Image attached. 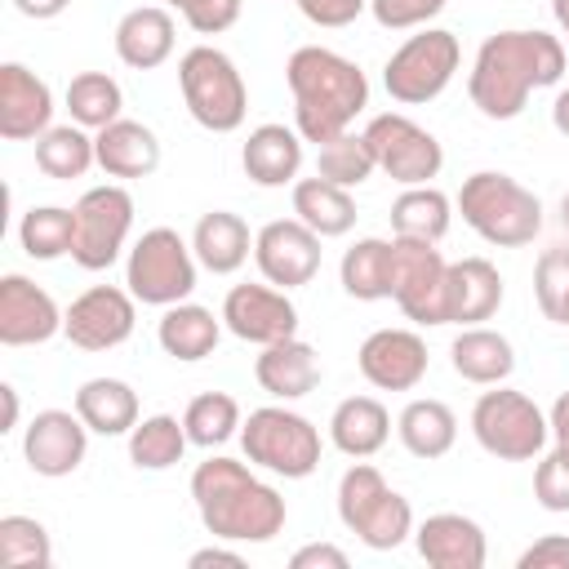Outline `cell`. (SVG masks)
<instances>
[{
    "mask_svg": "<svg viewBox=\"0 0 569 569\" xmlns=\"http://www.w3.org/2000/svg\"><path fill=\"white\" fill-rule=\"evenodd\" d=\"M471 436L485 453H493L502 462H529L542 453L551 422L533 405V396L498 382L493 391H480V400L471 405Z\"/></svg>",
    "mask_w": 569,
    "mask_h": 569,
    "instance_id": "cell-8",
    "label": "cell"
},
{
    "mask_svg": "<svg viewBox=\"0 0 569 569\" xmlns=\"http://www.w3.org/2000/svg\"><path fill=\"white\" fill-rule=\"evenodd\" d=\"M253 378L267 396L276 400H302L307 391H316L320 382V360H316V347L302 342L298 333L293 338H280L271 347H262V356L253 360Z\"/></svg>",
    "mask_w": 569,
    "mask_h": 569,
    "instance_id": "cell-26",
    "label": "cell"
},
{
    "mask_svg": "<svg viewBox=\"0 0 569 569\" xmlns=\"http://www.w3.org/2000/svg\"><path fill=\"white\" fill-rule=\"evenodd\" d=\"M71 209H76V244H71L76 267L107 271L129 240L133 196L120 182H102V187H89Z\"/></svg>",
    "mask_w": 569,
    "mask_h": 569,
    "instance_id": "cell-12",
    "label": "cell"
},
{
    "mask_svg": "<svg viewBox=\"0 0 569 569\" xmlns=\"http://www.w3.org/2000/svg\"><path fill=\"white\" fill-rule=\"evenodd\" d=\"M565 289H569V244L542 249L538 262H533V302H538V311L551 316V307Z\"/></svg>",
    "mask_w": 569,
    "mask_h": 569,
    "instance_id": "cell-43",
    "label": "cell"
},
{
    "mask_svg": "<svg viewBox=\"0 0 569 569\" xmlns=\"http://www.w3.org/2000/svg\"><path fill=\"white\" fill-rule=\"evenodd\" d=\"M302 142L307 138L298 129H289V124H258V129H249V138L240 147L244 178L258 182V187H289V182H298Z\"/></svg>",
    "mask_w": 569,
    "mask_h": 569,
    "instance_id": "cell-24",
    "label": "cell"
},
{
    "mask_svg": "<svg viewBox=\"0 0 569 569\" xmlns=\"http://www.w3.org/2000/svg\"><path fill=\"white\" fill-rule=\"evenodd\" d=\"M449 227H453V200L431 182L427 187H405L391 200V231L396 236L440 244L449 236Z\"/></svg>",
    "mask_w": 569,
    "mask_h": 569,
    "instance_id": "cell-34",
    "label": "cell"
},
{
    "mask_svg": "<svg viewBox=\"0 0 569 569\" xmlns=\"http://www.w3.org/2000/svg\"><path fill=\"white\" fill-rule=\"evenodd\" d=\"M76 413L98 436H129L138 427V391L124 378H89L76 391Z\"/></svg>",
    "mask_w": 569,
    "mask_h": 569,
    "instance_id": "cell-32",
    "label": "cell"
},
{
    "mask_svg": "<svg viewBox=\"0 0 569 569\" xmlns=\"http://www.w3.org/2000/svg\"><path fill=\"white\" fill-rule=\"evenodd\" d=\"M551 13H556V27H560V40L569 49V0H551Z\"/></svg>",
    "mask_w": 569,
    "mask_h": 569,
    "instance_id": "cell-55",
    "label": "cell"
},
{
    "mask_svg": "<svg viewBox=\"0 0 569 569\" xmlns=\"http://www.w3.org/2000/svg\"><path fill=\"white\" fill-rule=\"evenodd\" d=\"M178 89H182V102H187L191 120L209 133H236L249 116L244 76L213 44H196L178 58Z\"/></svg>",
    "mask_w": 569,
    "mask_h": 569,
    "instance_id": "cell-6",
    "label": "cell"
},
{
    "mask_svg": "<svg viewBox=\"0 0 569 569\" xmlns=\"http://www.w3.org/2000/svg\"><path fill=\"white\" fill-rule=\"evenodd\" d=\"M120 107H124V93H120V84L107 71H80V76H71V84H67V111H71L76 124H84V129L98 133L111 120H120Z\"/></svg>",
    "mask_w": 569,
    "mask_h": 569,
    "instance_id": "cell-39",
    "label": "cell"
},
{
    "mask_svg": "<svg viewBox=\"0 0 569 569\" xmlns=\"http://www.w3.org/2000/svg\"><path fill=\"white\" fill-rule=\"evenodd\" d=\"M138 325V298L116 284H89L80 298H71L62 316V333L80 351H111L129 342Z\"/></svg>",
    "mask_w": 569,
    "mask_h": 569,
    "instance_id": "cell-14",
    "label": "cell"
},
{
    "mask_svg": "<svg viewBox=\"0 0 569 569\" xmlns=\"http://www.w3.org/2000/svg\"><path fill=\"white\" fill-rule=\"evenodd\" d=\"M289 569H347V551L333 542H307L289 556Z\"/></svg>",
    "mask_w": 569,
    "mask_h": 569,
    "instance_id": "cell-49",
    "label": "cell"
},
{
    "mask_svg": "<svg viewBox=\"0 0 569 569\" xmlns=\"http://www.w3.org/2000/svg\"><path fill=\"white\" fill-rule=\"evenodd\" d=\"M284 80L293 93V129L316 147L347 133L351 120L369 107L365 71L325 44L293 49L284 62Z\"/></svg>",
    "mask_w": 569,
    "mask_h": 569,
    "instance_id": "cell-3",
    "label": "cell"
},
{
    "mask_svg": "<svg viewBox=\"0 0 569 569\" xmlns=\"http://www.w3.org/2000/svg\"><path fill=\"white\" fill-rule=\"evenodd\" d=\"M240 400L227 396V391H200L187 413H182V427H187V440L200 445V449H213V445H227L231 436H240Z\"/></svg>",
    "mask_w": 569,
    "mask_h": 569,
    "instance_id": "cell-40",
    "label": "cell"
},
{
    "mask_svg": "<svg viewBox=\"0 0 569 569\" xmlns=\"http://www.w3.org/2000/svg\"><path fill=\"white\" fill-rule=\"evenodd\" d=\"M316 173L351 191V187H360V182H369V178L378 173V160H373V151H369L365 133H351V129H347V133H338V138L320 142Z\"/></svg>",
    "mask_w": 569,
    "mask_h": 569,
    "instance_id": "cell-41",
    "label": "cell"
},
{
    "mask_svg": "<svg viewBox=\"0 0 569 569\" xmlns=\"http://www.w3.org/2000/svg\"><path fill=\"white\" fill-rule=\"evenodd\" d=\"M338 520L369 551H396L405 538H413V507H409V498L396 493L382 480V471L360 462V458L338 480Z\"/></svg>",
    "mask_w": 569,
    "mask_h": 569,
    "instance_id": "cell-5",
    "label": "cell"
},
{
    "mask_svg": "<svg viewBox=\"0 0 569 569\" xmlns=\"http://www.w3.org/2000/svg\"><path fill=\"white\" fill-rule=\"evenodd\" d=\"M62 316L58 302L27 276L9 271L0 280V342L4 347H40L53 333H62Z\"/></svg>",
    "mask_w": 569,
    "mask_h": 569,
    "instance_id": "cell-19",
    "label": "cell"
},
{
    "mask_svg": "<svg viewBox=\"0 0 569 569\" xmlns=\"http://www.w3.org/2000/svg\"><path fill=\"white\" fill-rule=\"evenodd\" d=\"M533 498L542 511H569V467L556 449L533 467Z\"/></svg>",
    "mask_w": 569,
    "mask_h": 569,
    "instance_id": "cell-46",
    "label": "cell"
},
{
    "mask_svg": "<svg viewBox=\"0 0 569 569\" xmlns=\"http://www.w3.org/2000/svg\"><path fill=\"white\" fill-rule=\"evenodd\" d=\"M356 365L378 391H413L427 378V342L413 329H373L360 342Z\"/></svg>",
    "mask_w": 569,
    "mask_h": 569,
    "instance_id": "cell-18",
    "label": "cell"
},
{
    "mask_svg": "<svg viewBox=\"0 0 569 569\" xmlns=\"http://www.w3.org/2000/svg\"><path fill=\"white\" fill-rule=\"evenodd\" d=\"M0 396H4V427H0V431H13V427H18V387L4 382Z\"/></svg>",
    "mask_w": 569,
    "mask_h": 569,
    "instance_id": "cell-54",
    "label": "cell"
},
{
    "mask_svg": "<svg viewBox=\"0 0 569 569\" xmlns=\"http://www.w3.org/2000/svg\"><path fill=\"white\" fill-rule=\"evenodd\" d=\"M551 124H556L560 138H569V89L556 93V102H551Z\"/></svg>",
    "mask_w": 569,
    "mask_h": 569,
    "instance_id": "cell-53",
    "label": "cell"
},
{
    "mask_svg": "<svg viewBox=\"0 0 569 569\" xmlns=\"http://www.w3.org/2000/svg\"><path fill=\"white\" fill-rule=\"evenodd\" d=\"M462 62L458 36L445 27H422L418 36H409L382 67V89L391 93V102L400 107H422L431 98H440L453 80Z\"/></svg>",
    "mask_w": 569,
    "mask_h": 569,
    "instance_id": "cell-10",
    "label": "cell"
},
{
    "mask_svg": "<svg viewBox=\"0 0 569 569\" xmlns=\"http://www.w3.org/2000/svg\"><path fill=\"white\" fill-rule=\"evenodd\" d=\"M93 151L107 178H151L160 169V138L142 120H111L93 133Z\"/></svg>",
    "mask_w": 569,
    "mask_h": 569,
    "instance_id": "cell-25",
    "label": "cell"
},
{
    "mask_svg": "<svg viewBox=\"0 0 569 569\" xmlns=\"http://www.w3.org/2000/svg\"><path fill=\"white\" fill-rule=\"evenodd\" d=\"M547 422H551V440H556V453H560V462L569 467V391H560V396H556V405H551Z\"/></svg>",
    "mask_w": 569,
    "mask_h": 569,
    "instance_id": "cell-51",
    "label": "cell"
},
{
    "mask_svg": "<svg viewBox=\"0 0 569 569\" xmlns=\"http://www.w3.org/2000/svg\"><path fill=\"white\" fill-rule=\"evenodd\" d=\"M218 316L227 333L253 347H271L298 333V307L289 302V289H276V284H231Z\"/></svg>",
    "mask_w": 569,
    "mask_h": 569,
    "instance_id": "cell-15",
    "label": "cell"
},
{
    "mask_svg": "<svg viewBox=\"0 0 569 569\" xmlns=\"http://www.w3.org/2000/svg\"><path fill=\"white\" fill-rule=\"evenodd\" d=\"M187 427L182 418L173 413H151V418H138V427L129 431V462L138 471H169L182 462L187 453Z\"/></svg>",
    "mask_w": 569,
    "mask_h": 569,
    "instance_id": "cell-37",
    "label": "cell"
},
{
    "mask_svg": "<svg viewBox=\"0 0 569 569\" xmlns=\"http://www.w3.org/2000/svg\"><path fill=\"white\" fill-rule=\"evenodd\" d=\"M98 164V151H93V133L84 124H49L40 138H36V169L44 178H58V182H71V178H84L89 169Z\"/></svg>",
    "mask_w": 569,
    "mask_h": 569,
    "instance_id": "cell-36",
    "label": "cell"
},
{
    "mask_svg": "<svg viewBox=\"0 0 569 569\" xmlns=\"http://www.w3.org/2000/svg\"><path fill=\"white\" fill-rule=\"evenodd\" d=\"M298 9L316 27H351L369 9V0H298Z\"/></svg>",
    "mask_w": 569,
    "mask_h": 569,
    "instance_id": "cell-47",
    "label": "cell"
},
{
    "mask_svg": "<svg viewBox=\"0 0 569 569\" xmlns=\"http://www.w3.org/2000/svg\"><path fill=\"white\" fill-rule=\"evenodd\" d=\"M49 124H53L49 84L22 62H0V138L27 142L40 138Z\"/></svg>",
    "mask_w": 569,
    "mask_h": 569,
    "instance_id": "cell-21",
    "label": "cell"
},
{
    "mask_svg": "<svg viewBox=\"0 0 569 569\" xmlns=\"http://www.w3.org/2000/svg\"><path fill=\"white\" fill-rule=\"evenodd\" d=\"M240 449L253 467L302 480L320 467V431L311 418L284 409V405H262L240 422Z\"/></svg>",
    "mask_w": 569,
    "mask_h": 569,
    "instance_id": "cell-7",
    "label": "cell"
},
{
    "mask_svg": "<svg viewBox=\"0 0 569 569\" xmlns=\"http://www.w3.org/2000/svg\"><path fill=\"white\" fill-rule=\"evenodd\" d=\"M67 4H71V0H13V9H18L22 18H36V22H49V18H58Z\"/></svg>",
    "mask_w": 569,
    "mask_h": 569,
    "instance_id": "cell-52",
    "label": "cell"
},
{
    "mask_svg": "<svg viewBox=\"0 0 569 569\" xmlns=\"http://www.w3.org/2000/svg\"><path fill=\"white\" fill-rule=\"evenodd\" d=\"M560 222H565V231H569V191L560 196Z\"/></svg>",
    "mask_w": 569,
    "mask_h": 569,
    "instance_id": "cell-57",
    "label": "cell"
},
{
    "mask_svg": "<svg viewBox=\"0 0 569 569\" xmlns=\"http://www.w3.org/2000/svg\"><path fill=\"white\" fill-rule=\"evenodd\" d=\"M178 40V22L164 4H138L116 22V58L133 71H156L169 62Z\"/></svg>",
    "mask_w": 569,
    "mask_h": 569,
    "instance_id": "cell-23",
    "label": "cell"
},
{
    "mask_svg": "<svg viewBox=\"0 0 569 569\" xmlns=\"http://www.w3.org/2000/svg\"><path fill=\"white\" fill-rule=\"evenodd\" d=\"M191 498L209 538L222 542H271L289 520L284 498L267 480H258L244 462L222 453L204 458L191 471Z\"/></svg>",
    "mask_w": 569,
    "mask_h": 569,
    "instance_id": "cell-2",
    "label": "cell"
},
{
    "mask_svg": "<svg viewBox=\"0 0 569 569\" xmlns=\"http://www.w3.org/2000/svg\"><path fill=\"white\" fill-rule=\"evenodd\" d=\"M396 436H400V445L413 453V458H422V462H431V458H445L449 449H453V440H458V418H453V409L445 405V400H409L405 409H400V418H396Z\"/></svg>",
    "mask_w": 569,
    "mask_h": 569,
    "instance_id": "cell-33",
    "label": "cell"
},
{
    "mask_svg": "<svg viewBox=\"0 0 569 569\" xmlns=\"http://www.w3.org/2000/svg\"><path fill=\"white\" fill-rule=\"evenodd\" d=\"M293 218L307 222L320 240H333V236H347L356 227V200L347 187L329 182V178H298L293 182Z\"/></svg>",
    "mask_w": 569,
    "mask_h": 569,
    "instance_id": "cell-31",
    "label": "cell"
},
{
    "mask_svg": "<svg viewBox=\"0 0 569 569\" xmlns=\"http://www.w3.org/2000/svg\"><path fill=\"white\" fill-rule=\"evenodd\" d=\"M253 262L267 284L298 289L320 271V236L298 218H276L253 236Z\"/></svg>",
    "mask_w": 569,
    "mask_h": 569,
    "instance_id": "cell-16",
    "label": "cell"
},
{
    "mask_svg": "<svg viewBox=\"0 0 569 569\" xmlns=\"http://www.w3.org/2000/svg\"><path fill=\"white\" fill-rule=\"evenodd\" d=\"M18 244L36 262H53V258L71 253V244H76V209H67V204L27 209L22 222H18Z\"/></svg>",
    "mask_w": 569,
    "mask_h": 569,
    "instance_id": "cell-38",
    "label": "cell"
},
{
    "mask_svg": "<svg viewBox=\"0 0 569 569\" xmlns=\"http://www.w3.org/2000/svg\"><path fill=\"white\" fill-rule=\"evenodd\" d=\"M449 0H369V13L382 31H413L427 27Z\"/></svg>",
    "mask_w": 569,
    "mask_h": 569,
    "instance_id": "cell-45",
    "label": "cell"
},
{
    "mask_svg": "<svg viewBox=\"0 0 569 569\" xmlns=\"http://www.w3.org/2000/svg\"><path fill=\"white\" fill-rule=\"evenodd\" d=\"M222 329H227L222 316H213L209 307H200V302H173V307H164V316L156 325V342L164 347V356L191 365V360L213 356Z\"/></svg>",
    "mask_w": 569,
    "mask_h": 569,
    "instance_id": "cell-30",
    "label": "cell"
},
{
    "mask_svg": "<svg viewBox=\"0 0 569 569\" xmlns=\"http://www.w3.org/2000/svg\"><path fill=\"white\" fill-rule=\"evenodd\" d=\"M124 284L147 307L187 302L196 289V249L173 227H151L133 240L124 258Z\"/></svg>",
    "mask_w": 569,
    "mask_h": 569,
    "instance_id": "cell-9",
    "label": "cell"
},
{
    "mask_svg": "<svg viewBox=\"0 0 569 569\" xmlns=\"http://www.w3.org/2000/svg\"><path fill=\"white\" fill-rule=\"evenodd\" d=\"M413 547L431 569H485L489 560L485 529L462 511H436L413 525Z\"/></svg>",
    "mask_w": 569,
    "mask_h": 569,
    "instance_id": "cell-20",
    "label": "cell"
},
{
    "mask_svg": "<svg viewBox=\"0 0 569 569\" xmlns=\"http://www.w3.org/2000/svg\"><path fill=\"white\" fill-rule=\"evenodd\" d=\"M164 4H173L182 13V22L200 36H218V31L236 27L240 9H244V0H164Z\"/></svg>",
    "mask_w": 569,
    "mask_h": 569,
    "instance_id": "cell-44",
    "label": "cell"
},
{
    "mask_svg": "<svg viewBox=\"0 0 569 569\" xmlns=\"http://www.w3.org/2000/svg\"><path fill=\"white\" fill-rule=\"evenodd\" d=\"M458 213L485 244L498 249H520L542 231V200L525 182L498 169H480L462 182Z\"/></svg>",
    "mask_w": 569,
    "mask_h": 569,
    "instance_id": "cell-4",
    "label": "cell"
},
{
    "mask_svg": "<svg viewBox=\"0 0 569 569\" xmlns=\"http://www.w3.org/2000/svg\"><path fill=\"white\" fill-rule=\"evenodd\" d=\"M391 267H396L391 240L365 236V240H356V244L342 253L338 280H342V289H347L356 302H378V298H391Z\"/></svg>",
    "mask_w": 569,
    "mask_h": 569,
    "instance_id": "cell-35",
    "label": "cell"
},
{
    "mask_svg": "<svg viewBox=\"0 0 569 569\" xmlns=\"http://www.w3.org/2000/svg\"><path fill=\"white\" fill-rule=\"evenodd\" d=\"M565 58H569V49L551 31H538V27L493 31L476 49V62L467 76V98L489 120H516L533 89L560 84Z\"/></svg>",
    "mask_w": 569,
    "mask_h": 569,
    "instance_id": "cell-1",
    "label": "cell"
},
{
    "mask_svg": "<svg viewBox=\"0 0 569 569\" xmlns=\"http://www.w3.org/2000/svg\"><path fill=\"white\" fill-rule=\"evenodd\" d=\"M89 453V427L76 409H40L22 431V458L36 476L62 480Z\"/></svg>",
    "mask_w": 569,
    "mask_h": 569,
    "instance_id": "cell-17",
    "label": "cell"
},
{
    "mask_svg": "<svg viewBox=\"0 0 569 569\" xmlns=\"http://www.w3.org/2000/svg\"><path fill=\"white\" fill-rule=\"evenodd\" d=\"M187 565H191V569H213V565H227V569H244V556H240V551H231V547H222V538H213V547H200V551H191V556H187Z\"/></svg>",
    "mask_w": 569,
    "mask_h": 569,
    "instance_id": "cell-50",
    "label": "cell"
},
{
    "mask_svg": "<svg viewBox=\"0 0 569 569\" xmlns=\"http://www.w3.org/2000/svg\"><path fill=\"white\" fill-rule=\"evenodd\" d=\"M516 569H569V538L565 533H547L533 547L520 551Z\"/></svg>",
    "mask_w": 569,
    "mask_h": 569,
    "instance_id": "cell-48",
    "label": "cell"
},
{
    "mask_svg": "<svg viewBox=\"0 0 569 569\" xmlns=\"http://www.w3.org/2000/svg\"><path fill=\"white\" fill-rule=\"evenodd\" d=\"M502 276L489 258H458L449 262L445 280V325H485L502 307Z\"/></svg>",
    "mask_w": 569,
    "mask_h": 569,
    "instance_id": "cell-22",
    "label": "cell"
},
{
    "mask_svg": "<svg viewBox=\"0 0 569 569\" xmlns=\"http://www.w3.org/2000/svg\"><path fill=\"white\" fill-rule=\"evenodd\" d=\"M449 360H453L458 378H467L476 387H498L516 369V347L507 333H498L489 325H462V333L449 342Z\"/></svg>",
    "mask_w": 569,
    "mask_h": 569,
    "instance_id": "cell-27",
    "label": "cell"
},
{
    "mask_svg": "<svg viewBox=\"0 0 569 569\" xmlns=\"http://www.w3.org/2000/svg\"><path fill=\"white\" fill-rule=\"evenodd\" d=\"M191 249H196V262L213 276H231L249 262L253 253V236H249V222L231 209H209L196 231H191Z\"/></svg>",
    "mask_w": 569,
    "mask_h": 569,
    "instance_id": "cell-28",
    "label": "cell"
},
{
    "mask_svg": "<svg viewBox=\"0 0 569 569\" xmlns=\"http://www.w3.org/2000/svg\"><path fill=\"white\" fill-rule=\"evenodd\" d=\"M551 325H560V329H569V289L556 298V307H551V316H547Z\"/></svg>",
    "mask_w": 569,
    "mask_h": 569,
    "instance_id": "cell-56",
    "label": "cell"
},
{
    "mask_svg": "<svg viewBox=\"0 0 569 569\" xmlns=\"http://www.w3.org/2000/svg\"><path fill=\"white\" fill-rule=\"evenodd\" d=\"M396 267H391V298L413 325H445V280L449 262L431 240L396 236Z\"/></svg>",
    "mask_w": 569,
    "mask_h": 569,
    "instance_id": "cell-13",
    "label": "cell"
},
{
    "mask_svg": "<svg viewBox=\"0 0 569 569\" xmlns=\"http://www.w3.org/2000/svg\"><path fill=\"white\" fill-rule=\"evenodd\" d=\"M391 436V413L373 396H347L329 413V440L347 458H373Z\"/></svg>",
    "mask_w": 569,
    "mask_h": 569,
    "instance_id": "cell-29",
    "label": "cell"
},
{
    "mask_svg": "<svg viewBox=\"0 0 569 569\" xmlns=\"http://www.w3.org/2000/svg\"><path fill=\"white\" fill-rule=\"evenodd\" d=\"M0 565L4 569H49L53 542L36 516H0Z\"/></svg>",
    "mask_w": 569,
    "mask_h": 569,
    "instance_id": "cell-42",
    "label": "cell"
},
{
    "mask_svg": "<svg viewBox=\"0 0 569 569\" xmlns=\"http://www.w3.org/2000/svg\"><path fill=\"white\" fill-rule=\"evenodd\" d=\"M365 142L378 160V173H387L400 187H427L445 169V147L436 142V133L400 111L373 116L365 124Z\"/></svg>",
    "mask_w": 569,
    "mask_h": 569,
    "instance_id": "cell-11",
    "label": "cell"
}]
</instances>
